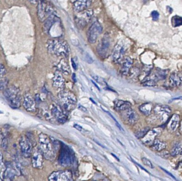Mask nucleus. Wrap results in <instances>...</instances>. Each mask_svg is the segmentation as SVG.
<instances>
[{
  "label": "nucleus",
  "mask_w": 182,
  "mask_h": 181,
  "mask_svg": "<svg viewBox=\"0 0 182 181\" xmlns=\"http://www.w3.org/2000/svg\"><path fill=\"white\" fill-rule=\"evenodd\" d=\"M154 113L162 122H166L171 113L170 108L166 105H158L154 108Z\"/></svg>",
  "instance_id": "obj_10"
},
{
  "label": "nucleus",
  "mask_w": 182,
  "mask_h": 181,
  "mask_svg": "<svg viewBox=\"0 0 182 181\" xmlns=\"http://www.w3.org/2000/svg\"><path fill=\"white\" fill-rule=\"evenodd\" d=\"M74 127H75L76 130H78L79 131H81L83 129L82 127L81 126H80V125L77 124H75L74 125Z\"/></svg>",
  "instance_id": "obj_40"
},
{
  "label": "nucleus",
  "mask_w": 182,
  "mask_h": 181,
  "mask_svg": "<svg viewBox=\"0 0 182 181\" xmlns=\"http://www.w3.org/2000/svg\"><path fill=\"white\" fill-rule=\"evenodd\" d=\"M58 97L65 110L71 111L75 108L77 99L73 93L70 91H62L59 93Z\"/></svg>",
  "instance_id": "obj_5"
},
{
  "label": "nucleus",
  "mask_w": 182,
  "mask_h": 181,
  "mask_svg": "<svg viewBox=\"0 0 182 181\" xmlns=\"http://www.w3.org/2000/svg\"><path fill=\"white\" fill-rule=\"evenodd\" d=\"M125 113L124 114V118L126 120L129 124H134L139 120V115L135 111L133 110L131 108H129L124 110Z\"/></svg>",
  "instance_id": "obj_16"
},
{
  "label": "nucleus",
  "mask_w": 182,
  "mask_h": 181,
  "mask_svg": "<svg viewBox=\"0 0 182 181\" xmlns=\"http://www.w3.org/2000/svg\"><path fill=\"white\" fill-rule=\"evenodd\" d=\"M151 16H152V19H153V20H154V21H157V20H159V12L158 11H153L152 13H151Z\"/></svg>",
  "instance_id": "obj_35"
},
{
  "label": "nucleus",
  "mask_w": 182,
  "mask_h": 181,
  "mask_svg": "<svg viewBox=\"0 0 182 181\" xmlns=\"http://www.w3.org/2000/svg\"><path fill=\"white\" fill-rule=\"evenodd\" d=\"M51 113L57 121L61 124H64L67 121V116L64 114L61 109L57 106H55L52 108Z\"/></svg>",
  "instance_id": "obj_17"
},
{
  "label": "nucleus",
  "mask_w": 182,
  "mask_h": 181,
  "mask_svg": "<svg viewBox=\"0 0 182 181\" xmlns=\"http://www.w3.org/2000/svg\"><path fill=\"white\" fill-rule=\"evenodd\" d=\"M121 63V71L122 74L124 75H126L128 74L129 72L130 71V69L131 68L133 63V60L130 57H126L124 58Z\"/></svg>",
  "instance_id": "obj_20"
},
{
  "label": "nucleus",
  "mask_w": 182,
  "mask_h": 181,
  "mask_svg": "<svg viewBox=\"0 0 182 181\" xmlns=\"http://www.w3.org/2000/svg\"><path fill=\"white\" fill-rule=\"evenodd\" d=\"M61 149L59 155L58 162L61 166L68 167L73 164L74 157L73 152L67 145L60 142Z\"/></svg>",
  "instance_id": "obj_3"
},
{
  "label": "nucleus",
  "mask_w": 182,
  "mask_h": 181,
  "mask_svg": "<svg viewBox=\"0 0 182 181\" xmlns=\"http://www.w3.org/2000/svg\"><path fill=\"white\" fill-rule=\"evenodd\" d=\"M93 10L92 9H86L82 12H79L75 18V24L79 29H83L90 22L93 16Z\"/></svg>",
  "instance_id": "obj_6"
},
{
  "label": "nucleus",
  "mask_w": 182,
  "mask_h": 181,
  "mask_svg": "<svg viewBox=\"0 0 182 181\" xmlns=\"http://www.w3.org/2000/svg\"><path fill=\"white\" fill-rule=\"evenodd\" d=\"M182 151V144L180 142H177L173 145L172 149L171 150L170 154L173 157H176L181 153Z\"/></svg>",
  "instance_id": "obj_28"
},
{
  "label": "nucleus",
  "mask_w": 182,
  "mask_h": 181,
  "mask_svg": "<svg viewBox=\"0 0 182 181\" xmlns=\"http://www.w3.org/2000/svg\"><path fill=\"white\" fill-rule=\"evenodd\" d=\"M0 145L3 149H7V141L5 137H4L2 133L0 132Z\"/></svg>",
  "instance_id": "obj_33"
},
{
  "label": "nucleus",
  "mask_w": 182,
  "mask_h": 181,
  "mask_svg": "<svg viewBox=\"0 0 182 181\" xmlns=\"http://www.w3.org/2000/svg\"><path fill=\"white\" fill-rule=\"evenodd\" d=\"M90 100H91V101H92V102H93V103H95V101H94L93 100H92V99H91V98H90Z\"/></svg>",
  "instance_id": "obj_47"
},
{
  "label": "nucleus",
  "mask_w": 182,
  "mask_h": 181,
  "mask_svg": "<svg viewBox=\"0 0 182 181\" xmlns=\"http://www.w3.org/2000/svg\"><path fill=\"white\" fill-rule=\"evenodd\" d=\"M14 181V180H13V179H9V180H8V181Z\"/></svg>",
  "instance_id": "obj_48"
},
{
  "label": "nucleus",
  "mask_w": 182,
  "mask_h": 181,
  "mask_svg": "<svg viewBox=\"0 0 182 181\" xmlns=\"http://www.w3.org/2000/svg\"><path fill=\"white\" fill-rule=\"evenodd\" d=\"M159 81L155 74H150L147 76L142 81L144 85L147 86H154Z\"/></svg>",
  "instance_id": "obj_25"
},
{
  "label": "nucleus",
  "mask_w": 182,
  "mask_h": 181,
  "mask_svg": "<svg viewBox=\"0 0 182 181\" xmlns=\"http://www.w3.org/2000/svg\"><path fill=\"white\" fill-rule=\"evenodd\" d=\"M72 66H73V69L76 70V69H77V68H78V66H77V64L76 63H75V62L73 60V59H72Z\"/></svg>",
  "instance_id": "obj_42"
},
{
  "label": "nucleus",
  "mask_w": 182,
  "mask_h": 181,
  "mask_svg": "<svg viewBox=\"0 0 182 181\" xmlns=\"http://www.w3.org/2000/svg\"><path fill=\"white\" fill-rule=\"evenodd\" d=\"M110 44L111 43L109 38L106 35H105L97 47V51L100 57H106V54L109 51Z\"/></svg>",
  "instance_id": "obj_14"
},
{
  "label": "nucleus",
  "mask_w": 182,
  "mask_h": 181,
  "mask_svg": "<svg viewBox=\"0 0 182 181\" xmlns=\"http://www.w3.org/2000/svg\"><path fill=\"white\" fill-rule=\"evenodd\" d=\"M161 169H163V170H164V171H165V172H166V173H167V174H168V175H170V176H171V177H172V178H173V179H176V178H175V177H174V176H173V175H172V174H171V173H169V172H168V171H167V170H165V169H163V168H161Z\"/></svg>",
  "instance_id": "obj_44"
},
{
  "label": "nucleus",
  "mask_w": 182,
  "mask_h": 181,
  "mask_svg": "<svg viewBox=\"0 0 182 181\" xmlns=\"http://www.w3.org/2000/svg\"><path fill=\"white\" fill-rule=\"evenodd\" d=\"M39 149L42 153L44 158L52 161L56 156V146H60L61 144H58V142L54 140V138L43 133L39 135Z\"/></svg>",
  "instance_id": "obj_1"
},
{
  "label": "nucleus",
  "mask_w": 182,
  "mask_h": 181,
  "mask_svg": "<svg viewBox=\"0 0 182 181\" xmlns=\"http://www.w3.org/2000/svg\"><path fill=\"white\" fill-rule=\"evenodd\" d=\"M59 68L61 71H62L64 74L68 75L70 73V67L68 66L67 63H66L65 61H64V60H61V61L60 62L59 65Z\"/></svg>",
  "instance_id": "obj_30"
},
{
  "label": "nucleus",
  "mask_w": 182,
  "mask_h": 181,
  "mask_svg": "<svg viewBox=\"0 0 182 181\" xmlns=\"http://www.w3.org/2000/svg\"><path fill=\"white\" fill-rule=\"evenodd\" d=\"M92 83H93V84H94V85H95L96 86V87H97V88H98V90H100V88H99V87H98V86H97V85H96V83H95V82H94V81H92Z\"/></svg>",
  "instance_id": "obj_46"
},
{
  "label": "nucleus",
  "mask_w": 182,
  "mask_h": 181,
  "mask_svg": "<svg viewBox=\"0 0 182 181\" xmlns=\"http://www.w3.org/2000/svg\"><path fill=\"white\" fill-rule=\"evenodd\" d=\"M91 2H92L91 1H88V0L76 1L74 3L73 9L75 12H82L83 11L86 10L90 6Z\"/></svg>",
  "instance_id": "obj_18"
},
{
  "label": "nucleus",
  "mask_w": 182,
  "mask_h": 181,
  "mask_svg": "<svg viewBox=\"0 0 182 181\" xmlns=\"http://www.w3.org/2000/svg\"><path fill=\"white\" fill-rule=\"evenodd\" d=\"M93 78L94 79H95V81H97V83H98L102 84H106V83L105 82V81L103 80V79H102V78H100V77H98V76H94L93 77Z\"/></svg>",
  "instance_id": "obj_37"
},
{
  "label": "nucleus",
  "mask_w": 182,
  "mask_h": 181,
  "mask_svg": "<svg viewBox=\"0 0 182 181\" xmlns=\"http://www.w3.org/2000/svg\"><path fill=\"white\" fill-rule=\"evenodd\" d=\"M23 106L25 109L29 112H34L36 110L35 101L29 93H27L24 96Z\"/></svg>",
  "instance_id": "obj_15"
},
{
  "label": "nucleus",
  "mask_w": 182,
  "mask_h": 181,
  "mask_svg": "<svg viewBox=\"0 0 182 181\" xmlns=\"http://www.w3.org/2000/svg\"><path fill=\"white\" fill-rule=\"evenodd\" d=\"M32 166L34 168L41 169L43 166L44 157L39 148L33 150L32 153Z\"/></svg>",
  "instance_id": "obj_12"
},
{
  "label": "nucleus",
  "mask_w": 182,
  "mask_h": 181,
  "mask_svg": "<svg viewBox=\"0 0 182 181\" xmlns=\"http://www.w3.org/2000/svg\"><path fill=\"white\" fill-rule=\"evenodd\" d=\"M172 22L173 27L180 26L182 24V18L178 16H175L172 17Z\"/></svg>",
  "instance_id": "obj_31"
},
{
  "label": "nucleus",
  "mask_w": 182,
  "mask_h": 181,
  "mask_svg": "<svg viewBox=\"0 0 182 181\" xmlns=\"http://www.w3.org/2000/svg\"><path fill=\"white\" fill-rule=\"evenodd\" d=\"M85 60L87 63H92L93 61H94V60H93V59H92V57H91V56H90L89 54H88V53H87L86 55H85Z\"/></svg>",
  "instance_id": "obj_38"
},
{
  "label": "nucleus",
  "mask_w": 182,
  "mask_h": 181,
  "mask_svg": "<svg viewBox=\"0 0 182 181\" xmlns=\"http://www.w3.org/2000/svg\"><path fill=\"white\" fill-rule=\"evenodd\" d=\"M180 124V115L174 114L170 118L168 123L167 128L170 132H175L179 127Z\"/></svg>",
  "instance_id": "obj_19"
},
{
  "label": "nucleus",
  "mask_w": 182,
  "mask_h": 181,
  "mask_svg": "<svg viewBox=\"0 0 182 181\" xmlns=\"http://www.w3.org/2000/svg\"><path fill=\"white\" fill-rule=\"evenodd\" d=\"M19 145L22 155L26 158L31 157L33 145L27 136H22L19 140Z\"/></svg>",
  "instance_id": "obj_9"
},
{
  "label": "nucleus",
  "mask_w": 182,
  "mask_h": 181,
  "mask_svg": "<svg viewBox=\"0 0 182 181\" xmlns=\"http://www.w3.org/2000/svg\"><path fill=\"white\" fill-rule=\"evenodd\" d=\"M142 161L143 162L144 164L148 167H150V168H154L152 163L148 159H146L145 158H142Z\"/></svg>",
  "instance_id": "obj_34"
},
{
  "label": "nucleus",
  "mask_w": 182,
  "mask_h": 181,
  "mask_svg": "<svg viewBox=\"0 0 182 181\" xmlns=\"http://www.w3.org/2000/svg\"><path fill=\"white\" fill-rule=\"evenodd\" d=\"M38 16H39V20L41 21H43L44 19L45 15H46V8L42 2L40 3L38 5Z\"/></svg>",
  "instance_id": "obj_29"
},
{
  "label": "nucleus",
  "mask_w": 182,
  "mask_h": 181,
  "mask_svg": "<svg viewBox=\"0 0 182 181\" xmlns=\"http://www.w3.org/2000/svg\"><path fill=\"white\" fill-rule=\"evenodd\" d=\"M131 104L128 101L117 100L114 101V108L118 111H124L131 107Z\"/></svg>",
  "instance_id": "obj_24"
},
{
  "label": "nucleus",
  "mask_w": 182,
  "mask_h": 181,
  "mask_svg": "<svg viewBox=\"0 0 182 181\" xmlns=\"http://www.w3.org/2000/svg\"><path fill=\"white\" fill-rule=\"evenodd\" d=\"M48 49L50 53L57 56L67 57L70 54V47L67 42L61 40L50 41L48 44Z\"/></svg>",
  "instance_id": "obj_2"
},
{
  "label": "nucleus",
  "mask_w": 182,
  "mask_h": 181,
  "mask_svg": "<svg viewBox=\"0 0 182 181\" xmlns=\"http://www.w3.org/2000/svg\"><path fill=\"white\" fill-rule=\"evenodd\" d=\"M166 143L159 139H155L152 144V149L153 151L160 152L165 149L166 147Z\"/></svg>",
  "instance_id": "obj_26"
},
{
  "label": "nucleus",
  "mask_w": 182,
  "mask_h": 181,
  "mask_svg": "<svg viewBox=\"0 0 182 181\" xmlns=\"http://www.w3.org/2000/svg\"><path fill=\"white\" fill-rule=\"evenodd\" d=\"M4 96L12 107L15 108L19 107L21 103V96L18 88L15 86H11L5 90Z\"/></svg>",
  "instance_id": "obj_4"
},
{
  "label": "nucleus",
  "mask_w": 182,
  "mask_h": 181,
  "mask_svg": "<svg viewBox=\"0 0 182 181\" xmlns=\"http://www.w3.org/2000/svg\"><path fill=\"white\" fill-rule=\"evenodd\" d=\"M169 83L172 87H177L182 83V75L180 72H174L171 74L169 77Z\"/></svg>",
  "instance_id": "obj_22"
},
{
  "label": "nucleus",
  "mask_w": 182,
  "mask_h": 181,
  "mask_svg": "<svg viewBox=\"0 0 182 181\" xmlns=\"http://www.w3.org/2000/svg\"><path fill=\"white\" fill-rule=\"evenodd\" d=\"M103 28L98 22L94 23L88 31L87 37L88 41L90 44H94L97 41L100 34L102 33Z\"/></svg>",
  "instance_id": "obj_8"
},
{
  "label": "nucleus",
  "mask_w": 182,
  "mask_h": 181,
  "mask_svg": "<svg viewBox=\"0 0 182 181\" xmlns=\"http://www.w3.org/2000/svg\"><path fill=\"white\" fill-rule=\"evenodd\" d=\"M16 174H17V170L15 169L13 165L9 162L7 163L6 169L4 173V177L9 179H13L15 178Z\"/></svg>",
  "instance_id": "obj_21"
},
{
  "label": "nucleus",
  "mask_w": 182,
  "mask_h": 181,
  "mask_svg": "<svg viewBox=\"0 0 182 181\" xmlns=\"http://www.w3.org/2000/svg\"><path fill=\"white\" fill-rule=\"evenodd\" d=\"M48 181H74L73 175L70 170H57L49 176Z\"/></svg>",
  "instance_id": "obj_7"
},
{
  "label": "nucleus",
  "mask_w": 182,
  "mask_h": 181,
  "mask_svg": "<svg viewBox=\"0 0 182 181\" xmlns=\"http://www.w3.org/2000/svg\"><path fill=\"white\" fill-rule=\"evenodd\" d=\"M6 72L5 69L3 66H0V78L2 77Z\"/></svg>",
  "instance_id": "obj_39"
},
{
  "label": "nucleus",
  "mask_w": 182,
  "mask_h": 181,
  "mask_svg": "<svg viewBox=\"0 0 182 181\" xmlns=\"http://www.w3.org/2000/svg\"><path fill=\"white\" fill-rule=\"evenodd\" d=\"M149 130H150L149 127H145L137 132L135 134V136L137 138H143Z\"/></svg>",
  "instance_id": "obj_32"
},
{
  "label": "nucleus",
  "mask_w": 182,
  "mask_h": 181,
  "mask_svg": "<svg viewBox=\"0 0 182 181\" xmlns=\"http://www.w3.org/2000/svg\"><path fill=\"white\" fill-rule=\"evenodd\" d=\"M139 109L141 113H143L146 116H148V115H150L152 111L153 105L150 103H145L142 104L139 107Z\"/></svg>",
  "instance_id": "obj_27"
},
{
  "label": "nucleus",
  "mask_w": 182,
  "mask_h": 181,
  "mask_svg": "<svg viewBox=\"0 0 182 181\" xmlns=\"http://www.w3.org/2000/svg\"><path fill=\"white\" fill-rule=\"evenodd\" d=\"M162 129L160 127L150 130L142 138V142L146 145H152L154 140L157 139V137L160 135Z\"/></svg>",
  "instance_id": "obj_13"
},
{
  "label": "nucleus",
  "mask_w": 182,
  "mask_h": 181,
  "mask_svg": "<svg viewBox=\"0 0 182 181\" xmlns=\"http://www.w3.org/2000/svg\"><path fill=\"white\" fill-rule=\"evenodd\" d=\"M127 46L124 42L122 41L117 44L115 47L113 54V61L114 63H121L124 59V56L126 51Z\"/></svg>",
  "instance_id": "obj_11"
},
{
  "label": "nucleus",
  "mask_w": 182,
  "mask_h": 181,
  "mask_svg": "<svg viewBox=\"0 0 182 181\" xmlns=\"http://www.w3.org/2000/svg\"><path fill=\"white\" fill-rule=\"evenodd\" d=\"M72 78H73V81H74L75 82L76 81V76H75V74H73V76H72Z\"/></svg>",
  "instance_id": "obj_45"
},
{
  "label": "nucleus",
  "mask_w": 182,
  "mask_h": 181,
  "mask_svg": "<svg viewBox=\"0 0 182 181\" xmlns=\"http://www.w3.org/2000/svg\"><path fill=\"white\" fill-rule=\"evenodd\" d=\"M79 109L80 110H81L83 112H85V113H87V109L85 107H84L83 106H79Z\"/></svg>",
  "instance_id": "obj_43"
},
{
  "label": "nucleus",
  "mask_w": 182,
  "mask_h": 181,
  "mask_svg": "<svg viewBox=\"0 0 182 181\" xmlns=\"http://www.w3.org/2000/svg\"><path fill=\"white\" fill-rule=\"evenodd\" d=\"M3 165V159L2 154L0 151V168H2Z\"/></svg>",
  "instance_id": "obj_41"
},
{
  "label": "nucleus",
  "mask_w": 182,
  "mask_h": 181,
  "mask_svg": "<svg viewBox=\"0 0 182 181\" xmlns=\"http://www.w3.org/2000/svg\"><path fill=\"white\" fill-rule=\"evenodd\" d=\"M170 155V153L167 151H160V155L161 157H163V159H167L169 157Z\"/></svg>",
  "instance_id": "obj_36"
},
{
  "label": "nucleus",
  "mask_w": 182,
  "mask_h": 181,
  "mask_svg": "<svg viewBox=\"0 0 182 181\" xmlns=\"http://www.w3.org/2000/svg\"><path fill=\"white\" fill-rule=\"evenodd\" d=\"M53 86L56 88H63L65 80L59 72H56L53 78Z\"/></svg>",
  "instance_id": "obj_23"
}]
</instances>
